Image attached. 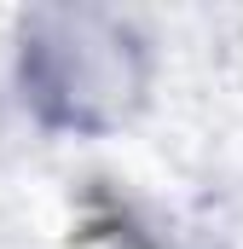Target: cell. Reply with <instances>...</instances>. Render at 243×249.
Here are the masks:
<instances>
[{"mask_svg":"<svg viewBox=\"0 0 243 249\" xmlns=\"http://www.w3.org/2000/svg\"><path fill=\"white\" fill-rule=\"evenodd\" d=\"M151 35L110 6H29L12 29V87L58 139H104L151 99Z\"/></svg>","mask_w":243,"mask_h":249,"instance_id":"cell-1","label":"cell"},{"mask_svg":"<svg viewBox=\"0 0 243 249\" xmlns=\"http://www.w3.org/2000/svg\"><path fill=\"white\" fill-rule=\"evenodd\" d=\"M69 238L87 249H185L133 191L116 180H87L69 209Z\"/></svg>","mask_w":243,"mask_h":249,"instance_id":"cell-2","label":"cell"}]
</instances>
